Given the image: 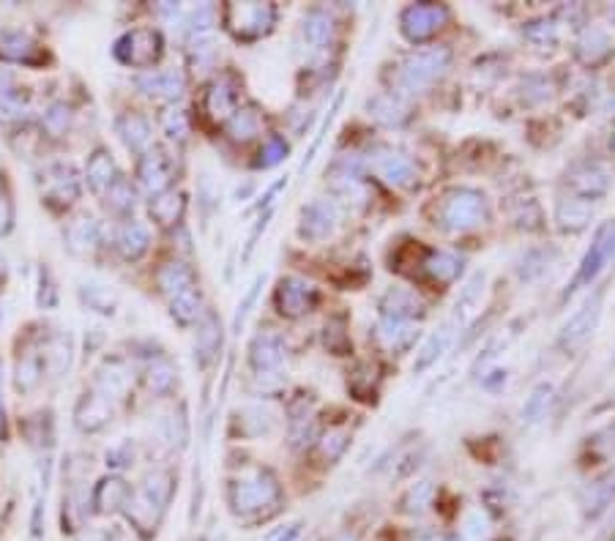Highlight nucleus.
<instances>
[{
	"instance_id": "9b49d317",
	"label": "nucleus",
	"mask_w": 615,
	"mask_h": 541,
	"mask_svg": "<svg viewBox=\"0 0 615 541\" xmlns=\"http://www.w3.org/2000/svg\"><path fill=\"white\" fill-rule=\"evenodd\" d=\"M287 359V347L284 339L274 331H263L257 334L249 344V361L254 367L257 375H266V372H276Z\"/></svg>"
},
{
	"instance_id": "5fc2aeb1",
	"label": "nucleus",
	"mask_w": 615,
	"mask_h": 541,
	"mask_svg": "<svg viewBox=\"0 0 615 541\" xmlns=\"http://www.w3.org/2000/svg\"><path fill=\"white\" fill-rule=\"evenodd\" d=\"M347 440H350V435H347L345 429H334V432H329V435H323V440H320V454L326 457L329 462L339 460V457L345 454V449H347Z\"/></svg>"
},
{
	"instance_id": "4c0bfd02",
	"label": "nucleus",
	"mask_w": 615,
	"mask_h": 541,
	"mask_svg": "<svg viewBox=\"0 0 615 541\" xmlns=\"http://www.w3.org/2000/svg\"><path fill=\"white\" fill-rule=\"evenodd\" d=\"M170 314L175 317V321L181 326H191V323H198L200 321V314H203V301H200V293L198 288L178 296L170 301Z\"/></svg>"
},
{
	"instance_id": "c03bdc74",
	"label": "nucleus",
	"mask_w": 615,
	"mask_h": 541,
	"mask_svg": "<svg viewBox=\"0 0 615 541\" xmlns=\"http://www.w3.org/2000/svg\"><path fill=\"white\" fill-rule=\"evenodd\" d=\"M523 34L536 47H553L558 42V25L553 19H533L523 27Z\"/></svg>"
},
{
	"instance_id": "f3484780",
	"label": "nucleus",
	"mask_w": 615,
	"mask_h": 541,
	"mask_svg": "<svg viewBox=\"0 0 615 541\" xmlns=\"http://www.w3.org/2000/svg\"><path fill=\"white\" fill-rule=\"evenodd\" d=\"M170 495H173V475L165 470H156L145 479V484L135 500V508H143V512H148V517L153 520L159 512H165V506L170 503Z\"/></svg>"
},
{
	"instance_id": "1a4fd4ad",
	"label": "nucleus",
	"mask_w": 615,
	"mask_h": 541,
	"mask_svg": "<svg viewBox=\"0 0 615 541\" xmlns=\"http://www.w3.org/2000/svg\"><path fill=\"white\" fill-rule=\"evenodd\" d=\"M339 225V208L331 200H315L304 205L301 221H299V236L304 241H326Z\"/></svg>"
},
{
	"instance_id": "20e7f679",
	"label": "nucleus",
	"mask_w": 615,
	"mask_h": 541,
	"mask_svg": "<svg viewBox=\"0 0 615 541\" xmlns=\"http://www.w3.org/2000/svg\"><path fill=\"white\" fill-rule=\"evenodd\" d=\"M451 63V50L448 47H427V50H416L405 58L397 85L405 93H416L424 90L427 85H432L438 77L446 74Z\"/></svg>"
},
{
	"instance_id": "bb28decb",
	"label": "nucleus",
	"mask_w": 615,
	"mask_h": 541,
	"mask_svg": "<svg viewBox=\"0 0 615 541\" xmlns=\"http://www.w3.org/2000/svg\"><path fill=\"white\" fill-rule=\"evenodd\" d=\"M102 238V228L93 216H80L66 228V246L74 254H88Z\"/></svg>"
},
{
	"instance_id": "c85d7f7f",
	"label": "nucleus",
	"mask_w": 615,
	"mask_h": 541,
	"mask_svg": "<svg viewBox=\"0 0 615 541\" xmlns=\"http://www.w3.org/2000/svg\"><path fill=\"white\" fill-rule=\"evenodd\" d=\"M85 181L88 186L93 189V192H107V189L118 181V170H115V162L113 156L99 148L93 151V156L88 158V167H85Z\"/></svg>"
},
{
	"instance_id": "6e6552de",
	"label": "nucleus",
	"mask_w": 615,
	"mask_h": 541,
	"mask_svg": "<svg viewBox=\"0 0 615 541\" xmlns=\"http://www.w3.org/2000/svg\"><path fill=\"white\" fill-rule=\"evenodd\" d=\"M274 304L276 312L296 321V317H304L307 312H312L317 306V288L309 284L307 279L299 276H284L276 284V293H274Z\"/></svg>"
},
{
	"instance_id": "5701e85b",
	"label": "nucleus",
	"mask_w": 615,
	"mask_h": 541,
	"mask_svg": "<svg viewBox=\"0 0 615 541\" xmlns=\"http://www.w3.org/2000/svg\"><path fill=\"white\" fill-rule=\"evenodd\" d=\"M0 55L17 60V63H39L42 50L34 42V36L25 34V30H6L0 34Z\"/></svg>"
},
{
	"instance_id": "dca6fc26",
	"label": "nucleus",
	"mask_w": 615,
	"mask_h": 541,
	"mask_svg": "<svg viewBox=\"0 0 615 541\" xmlns=\"http://www.w3.org/2000/svg\"><path fill=\"white\" fill-rule=\"evenodd\" d=\"M137 88L145 93V97L153 99H167L175 102L183 97L186 90V77L178 69H167V72H145L137 77Z\"/></svg>"
},
{
	"instance_id": "412c9836",
	"label": "nucleus",
	"mask_w": 615,
	"mask_h": 541,
	"mask_svg": "<svg viewBox=\"0 0 615 541\" xmlns=\"http://www.w3.org/2000/svg\"><path fill=\"white\" fill-rule=\"evenodd\" d=\"M156 282H159V290L165 296H170V301L198 288V284H194V271L186 263H178V260L161 266L156 271Z\"/></svg>"
},
{
	"instance_id": "6e6d98bb",
	"label": "nucleus",
	"mask_w": 615,
	"mask_h": 541,
	"mask_svg": "<svg viewBox=\"0 0 615 541\" xmlns=\"http://www.w3.org/2000/svg\"><path fill=\"white\" fill-rule=\"evenodd\" d=\"M214 17H216V9L214 6H198L194 9L191 14H189V19H186V30H189V36H203L206 30H211V25H214Z\"/></svg>"
},
{
	"instance_id": "4468645a",
	"label": "nucleus",
	"mask_w": 615,
	"mask_h": 541,
	"mask_svg": "<svg viewBox=\"0 0 615 541\" xmlns=\"http://www.w3.org/2000/svg\"><path fill=\"white\" fill-rule=\"evenodd\" d=\"M378 306H380V314L388 317V321H408V323H413L416 317L424 314V301L418 298L413 290H408V288H388L380 296Z\"/></svg>"
},
{
	"instance_id": "7c9ffc66",
	"label": "nucleus",
	"mask_w": 615,
	"mask_h": 541,
	"mask_svg": "<svg viewBox=\"0 0 615 541\" xmlns=\"http://www.w3.org/2000/svg\"><path fill=\"white\" fill-rule=\"evenodd\" d=\"M126 500H128V487L123 479H118V475H107V479H102L93 490V506L99 514L115 512V508L126 506Z\"/></svg>"
},
{
	"instance_id": "680f3d73",
	"label": "nucleus",
	"mask_w": 615,
	"mask_h": 541,
	"mask_svg": "<svg viewBox=\"0 0 615 541\" xmlns=\"http://www.w3.org/2000/svg\"><path fill=\"white\" fill-rule=\"evenodd\" d=\"M214 58V44L211 42H194V50H191V60L198 63V66H206V63Z\"/></svg>"
},
{
	"instance_id": "a211bd4d",
	"label": "nucleus",
	"mask_w": 615,
	"mask_h": 541,
	"mask_svg": "<svg viewBox=\"0 0 615 541\" xmlns=\"http://www.w3.org/2000/svg\"><path fill=\"white\" fill-rule=\"evenodd\" d=\"M110 419H113V405L99 391L82 394V399L74 407V424L82 432H99L110 424Z\"/></svg>"
},
{
	"instance_id": "423d86ee",
	"label": "nucleus",
	"mask_w": 615,
	"mask_h": 541,
	"mask_svg": "<svg viewBox=\"0 0 615 541\" xmlns=\"http://www.w3.org/2000/svg\"><path fill=\"white\" fill-rule=\"evenodd\" d=\"M448 22V9L440 4H413L400 14L402 36L413 44H424Z\"/></svg>"
},
{
	"instance_id": "79ce46f5",
	"label": "nucleus",
	"mask_w": 615,
	"mask_h": 541,
	"mask_svg": "<svg viewBox=\"0 0 615 541\" xmlns=\"http://www.w3.org/2000/svg\"><path fill=\"white\" fill-rule=\"evenodd\" d=\"M481 290H484V274H476V276L465 284V290H463V296H460V301H457V306H455V321H457L460 326L471 317L473 306H476L479 298H481Z\"/></svg>"
},
{
	"instance_id": "ea45409f",
	"label": "nucleus",
	"mask_w": 615,
	"mask_h": 541,
	"mask_svg": "<svg viewBox=\"0 0 615 541\" xmlns=\"http://www.w3.org/2000/svg\"><path fill=\"white\" fill-rule=\"evenodd\" d=\"M370 115L385 126H400L405 120V104L397 97H375L370 102Z\"/></svg>"
},
{
	"instance_id": "774afa93",
	"label": "nucleus",
	"mask_w": 615,
	"mask_h": 541,
	"mask_svg": "<svg viewBox=\"0 0 615 541\" xmlns=\"http://www.w3.org/2000/svg\"><path fill=\"white\" fill-rule=\"evenodd\" d=\"M610 148L615 151V132H612V137H610Z\"/></svg>"
},
{
	"instance_id": "37998d69",
	"label": "nucleus",
	"mask_w": 615,
	"mask_h": 541,
	"mask_svg": "<svg viewBox=\"0 0 615 541\" xmlns=\"http://www.w3.org/2000/svg\"><path fill=\"white\" fill-rule=\"evenodd\" d=\"M107 205L118 213H126V211H132L135 203H137V192H135V186L128 183L126 178H118L110 189H107Z\"/></svg>"
},
{
	"instance_id": "58836bf2",
	"label": "nucleus",
	"mask_w": 615,
	"mask_h": 541,
	"mask_svg": "<svg viewBox=\"0 0 615 541\" xmlns=\"http://www.w3.org/2000/svg\"><path fill=\"white\" fill-rule=\"evenodd\" d=\"M222 344V326L214 314H208L206 321L200 323V331H198V344H194V350H198L200 361H211L214 353L219 350Z\"/></svg>"
},
{
	"instance_id": "39448f33",
	"label": "nucleus",
	"mask_w": 615,
	"mask_h": 541,
	"mask_svg": "<svg viewBox=\"0 0 615 541\" xmlns=\"http://www.w3.org/2000/svg\"><path fill=\"white\" fill-rule=\"evenodd\" d=\"M161 52H165V42H161V34L156 27L128 30V34H123L113 47L115 60L132 69H151L161 58Z\"/></svg>"
},
{
	"instance_id": "4be33fe9",
	"label": "nucleus",
	"mask_w": 615,
	"mask_h": 541,
	"mask_svg": "<svg viewBox=\"0 0 615 541\" xmlns=\"http://www.w3.org/2000/svg\"><path fill=\"white\" fill-rule=\"evenodd\" d=\"M463 258H457V254L451 251H427L424 260H422V268L424 274L430 276V282L435 284H451L457 282L460 274H463Z\"/></svg>"
},
{
	"instance_id": "f8f14e48",
	"label": "nucleus",
	"mask_w": 615,
	"mask_h": 541,
	"mask_svg": "<svg viewBox=\"0 0 615 541\" xmlns=\"http://www.w3.org/2000/svg\"><path fill=\"white\" fill-rule=\"evenodd\" d=\"M599 306H602V301H599V296H596L594 301L582 304V309H580L577 314L569 317V323L561 328V336H558V344H561L564 350H577L582 342H586V339L594 334V328H596V323H599V312H602Z\"/></svg>"
},
{
	"instance_id": "aec40b11",
	"label": "nucleus",
	"mask_w": 615,
	"mask_h": 541,
	"mask_svg": "<svg viewBox=\"0 0 615 541\" xmlns=\"http://www.w3.org/2000/svg\"><path fill=\"white\" fill-rule=\"evenodd\" d=\"M418 336V328L408 321H388V317H383V321L375 326V342L388 350V353H405V350L416 342Z\"/></svg>"
},
{
	"instance_id": "f03ea898",
	"label": "nucleus",
	"mask_w": 615,
	"mask_h": 541,
	"mask_svg": "<svg viewBox=\"0 0 615 541\" xmlns=\"http://www.w3.org/2000/svg\"><path fill=\"white\" fill-rule=\"evenodd\" d=\"M282 490L279 482L274 479L271 470H252L241 479H236L228 490V500L238 517H249L263 512V508L274 506L279 500Z\"/></svg>"
},
{
	"instance_id": "ddd939ff",
	"label": "nucleus",
	"mask_w": 615,
	"mask_h": 541,
	"mask_svg": "<svg viewBox=\"0 0 615 541\" xmlns=\"http://www.w3.org/2000/svg\"><path fill=\"white\" fill-rule=\"evenodd\" d=\"M137 178H140V186L145 189V192H148L151 197H156V195H161V192H167L170 178H173V165H170L167 153L148 151V153L140 158V165H137Z\"/></svg>"
},
{
	"instance_id": "f257e3e1",
	"label": "nucleus",
	"mask_w": 615,
	"mask_h": 541,
	"mask_svg": "<svg viewBox=\"0 0 615 541\" xmlns=\"http://www.w3.org/2000/svg\"><path fill=\"white\" fill-rule=\"evenodd\" d=\"M490 219V203L479 189H448L435 205V225L448 233L473 230Z\"/></svg>"
},
{
	"instance_id": "473e14b6",
	"label": "nucleus",
	"mask_w": 615,
	"mask_h": 541,
	"mask_svg": "<svg viewBox=\"0 0 615 541\" xmlns=\"http://www.w3.org/2000/svg\"><path fill=\"white\" fill-rule=\"evenodd\" d=\"M151 246V233L148 228L143 225V221H126V225L118 230V249L126 260H137L143 258V254L148 251Z\"/></svg>"
},
{
	"instance_id": "6ab92c4d",
	"label": "nucleus",
	"mask_w": 615,
	"mask_h": 541,
	"mask_svg": "<svg viewBox=\"0 0 615 541\" xmlns=\"http://www.w3.org/2000/svg\"><path fill=\"white\" fill-rule=\"evenodd\" d=\"M44 195L60 205H69L80 197V175L72 165H52L44 173Z\"/></svg>"
},
{
	"instance_id": "e433bc0d",
	"label": "nucleus",
	"mask_w": 615,
	"mask_h": 541,
	"mask_svg": "<svg viewBox=\"0 0 615 541\" xmlns=\"http://www.w3.org/2000/svg\"><path fill=\"white\" fill-rule=\"evenodd\" d=\"M612 500H615V473H610V475H604V479H599L596 484H591L582 506H586V514L596 517V514L604 512Z\"/></svg>"
},
{
	"instance_id": "603ef678",
	"label": "nucleus",
	"mask_w": 615,
	"mask_h": 541,
	"mask_svg": "<svg viewBox=\"0 0 615 541\" xmlns=\"http://www.w3.org/2000/svg\"><path fill=\"white\" fill-rule=\"evenodd\" d=\"M432 503V484L430 482H422V484H416L410 487V492L405 495L402 506H405V512L410 514H422L427 512V506Z\"/></svg>"
},
{
	"instance_id": "a878e982",
	"label": "nucleus",
	"mask_w": 615,
	"mask_h": 541,
	"mask_svg": "<svg viewBox=\"0 0 615 541\" xmlns=\"http://www.w3.org/2000/svg\"><path fill=\"white\" fill-rule=\"evenodd\" d=\"M115 129L128 151H145L151 145V123L140 112H126L118 118Z\"/></svg>"
},
{
	"instance_id": "9d476101",
	"label": "nucleus",
	"mask_w": 615,
	"mask_h": 541,
	"mask_svg": "<svg viewBox=\"0 0 615 541\" xmlns=\"http://www.w3.org/2000/svg\"><path fill=\"white\" fill-rule=\"evenodd\" d=\"M238 102V85L230 74H222L216 77L208 90H206V97H203V110L211 120H230L233 112L238 110L236 107Z\"/></svg>"
},
{
	"instance_id": "b1692460",
	"label": "nucleus",
	"mask_w": 615,
	"mask_h": 541,
	"mask_svg": "<svg viewBox=\"0 0 615 541\" xmlns=\"http://www.w3.org/2000/svg\"><path fill=\"white\" fill-rule=\"evenodd\" d=\"M569 186L574 189V195L580 200H594V197H602L607 192L610 178L599 165H586V167H580V170L572 173Z\"/></svg>"
},
{
	"instance_id": "c756f323",
	"label": "nucleus",
	"mask_w": 615,
	"mask_h": 541,
	"mask_svg": "<svg viewBox=\"0 0 615 541\" xmlns=\"http://www.w3.org/2000/svg\"><path fill=\"white\" fill-rule=\"evenodd\" d=\"M183 208H186V200H183L181 192H175V189H167V192L156 195L151 200V205H148L153 221H156V225H161V228L178 225L181 216H183Z\"/></svg>"
},
{
	"instance_id": "de8ad7c7",
	"label": "nucleus",
	"mask_w": 615,
	"mask_h": 541,
	"mask_svg": "<svg viewBox=\"0 0 615 541\" xmlns=\"http://www.w3.org/2000/svg\"><path fill=\"white\" fill-rule=\"evenodd\" d=\"M82 301L88 304V309L99 312V314H113L115 312V298H113V293L107 288H102V284H85Z\"/></svg>"
},
{
	"instance_id": "72a5a7b5",
	"label": "nucleus",
	"mask_w": 615,
	"mask_h": 541,
	"mask_svg": "<svg viewBox=\"0 0 615 541\" xmlns=\"http://www.w3.org/2000/svg\"><path fill=\"white\" fill-rule=\"evenodd\" d=\"M301 34H304V42L312 47V50H323L329 42H331V34H334V19L329 12L323 9H315L304 17V25H301Z\"/></svg>"
},
{
	"instance_id": "2eb2a0df",
	"label": "nucleus",
	"mask_w": 615,
	"mask_h": 541,
	"mask_svg": "<svg viewBox=\"0 0 615 541\" xmlns=\"http://www.w3.org/2000/svg\"><path fill=\"white\" fill-rule=\"evenodd\" d=\"M375 173L397 189H410L418 181V170L413 165V158H408L405 153L397 151H383L375 158Z\"/></svg>"
},
{
	"instance_id": "13d9d810",
	"label": "nucleus",
	"mask_w": 615,
	"mask_h": 541,
	"mask_svg": "<svg viewBox=\"0 0 615 541\" xmlns=\"http://www.w3.org/2000/svg\"><path fill=\"white\" fill-rule=\"evenodd\" d=\"M105 460H107V468H126V465H132V460H135V445L128 443V440H123V443L113 445Z\"/></svg>"
},
{
	"instance_id": "c9c22d12",
	"label": "nucleus",
	"mask_w": 615,
	"mask_h": 541,
	"mask_svg": "<svg viewBox=\"0 0 615 541\" xmlns=\"http://www.w3.org/2000/svg\"><path fill=\"white\" fill-rule=\"evenodd\" d=\"M128 383H132V375H128V367L123 361H107L105 369L96 375V389H99L102 397H121Z\"/></svg>"
},
{
	"instance_id": "49530a36",
	"label": "nucleus",
	"mask_w": 615,
	"mask_h": 541,
	"mask_svg": "<svg viewBox=\"0 0 615 541\" xmlns=\"http://www.w3.org/2000/svg\"><path fill=\"white\" fill-rule=\"evenodd\" d=\"M161 129H165V135L170 140H178L183 143L191 132V123H189V115L178 107H170L165 115H161Z\"/></svg>"
},
{
	"instance_id": "7ed1b4c3",
	"label": "nucleus",
	"mask_w": 615,
	"mask_h": 541,
	"mask_svg": "<svg viewBox=\"0 0 615 541\" xmlns=\"http://www.w3.org/2000/svg\"><path fill=\"white\" fill-rule=\"evenodd\" d=\"M224 27L238 42H257L269 36L276 25L274 4H228L222 9Z\"/></svg>"
},
{
	"instance_id": "052dcab7",
	"label": "nucleus",
	"mask_w": 615,
	"mask_h": 541,
	"mask_svg": "<svg viewBox=\"0 0 615 541\" xmlns=\"http://www.w3.org/2000/svg\"><path fill=\"white\" fill-rule=\"evenodd\" d=\"M261 284H263V276H257V282L252 284V290L246 293L244 304H241V306H238V312H236V321H233V326H236V328H241L244 317H246V312H249V306H252V301H254V296H257V288H261Z\"/></svg>"
},
{
	"instance_id": "e2e57ef3",
	"label": "nucleus",
	"mask_w": 615,
	"mask_h": 541,
	"mask_svg": "<svg viewBox=\"0 0 615 541\" xmlns=\"http://www.w3.org/2000/svg\"><path fill=\"white\" fill-rule=\"evenodd\" d=\"M14 225V208L6 197H0V236H6Z\"/></svg>"
},
{
	"instance_id": "0e129e2a",
	"label": "nucleus",
	"mask_w": 615,
	"mask_h": 541,
	"mask_svg": "<svg viewBox=\"0 0 615 541\" xmlns=\"http://www.w3.org/2000/svg\"><path fill=\"white\" fill-rule=\"evenodd\" d=\"M77 541H110V533H105V530H88Z\"/></svg>"
},
{
	"instance_id": "338daca9",
	"label": "nucleus",
	"mask_w": 615,
	"mask_h": 541,
	"mask_svg": "<svg viewBox=\"0 0 615 541\" xmlns=\"http://www.w3.org/2000/svg\"><path fill=\"white\" fill-rule=\"evenodd\" d=\"M0 421H4V399H0Z\"/></svg>"
},
{
	"instance_id": "f704fd0d",
	"label": "nucleus",
	"mask_w": 615,
	"mask_h": 541,
	"mask_svg": "<svg viewBox=\"0 0 615 541\" xmlns=\"http://www.w3.org/2000/svg\"><path fill=\"white\" fill-rule=\"evenodd\" d=\"M228 132L236 143H249L263 132V115L257 107H238L228 120Z\"/></svg>"
},
{
	"instance_id": "393cba45",
	"label": "nucleus",
	"mask_w": 615,
	"mask_h": 541,
	"mask_svg": "<svg viewBox=\"0 0 615 541\" xmlns=\"http://www.w3.org/2000/svg\"><path fill=\"white\" fill-rule=\"evenodd\" d=\"M610 52H612L610 39H607L604 30H599V27H588L586 34L577 39V44H574L577 60L586 63V66H599L602 60L610 58Z\"/></svg>"
},
{
	"instance_id": "bf43d9fd",
	"label": "nucleus",
	"mask_w": 615,
	"mask_h": 541,
	"mask_svg": "<svg viewBox=\"0 0 615 541\" xmlns=\"http://www.w3.org/2000/svg\"><path fill=\"white\" fill-rule=\"evenodd\" d=\"M14 97H19L17 85H14V74L9 69H0V104L14 99Z\"/></svg>"
},
{
	"instance_id": "09e8293b",
	"label": "nucleus",
	"mask_w": 615,
	"mask_h": 541,
	"mask_svg": "<svg viewBox=\"0 0 615 541\" xmlns=\"http://www.w3.org/2000/svg\"><path fill=\"white\" fill-rule=\"evenodd\" d=\"M372 369H375L372 364H362V367H355V372L350 375V391L359 399H372V394L378 389V372L372 377H367Z\"/></svg>"
},
{
	"instance_id": "a19ab883",
	"label": "nucleus",
	"mask_w": 615,
	"mask_h": 541,
	"mask_svg": "<svg viewBox=\"0 0 615 541\" xmlns=\"http://www.w3.org/2000/svg\"><path fill=\"white\" fill-rule=\"evenodd\" d=\"M549 399H553V386H549V383H539V386L531 391V397H528V402H525V407H523V421H525V424L541 421L544 413H547Z\"/></svg>"
},
{
	"instance_id": "2f4dec72",
	"label": "nucleus",
	"mask_w": 615,
	"mask_h": 541,
	"mask_svg": "<svg viewBox=\"0 0 615 541\" xmlns=\"http://www.w3.org/2000/svg\"><path fill=\"white\" fill-rule=\"evenodd\" d=\"M556 219H558V225L561 230H569V233H580V230H586L591 225V219H594V208L586 203V200H580V197H566L558 203L556 208Z\"/></svg>"
},
{
	"instance_id": "864d4df0",
	"label": "nucleus",
	"mask_w": 615,
	"mask_h": 541,
	"mask_svg": "<svg viewBox=\"0 0 615 541\" xmlns=\"http://www.w3.org/2000/svg\"><path fill=\"white\" fill-rule=\"evenodd\" d=\"M282 158H287V143L276 135H271L263 148H261V158H257V167H276Z\"/></svg>"
},
{
	"instance_id": "a18cd8bd",
	"label": "nucleus",
	"mask_w": 615,
	"mask_h": 541,
	"mask_svg": "<svg viewBox=\"0 0 615 541\" xmlns=\"http://www.w3.org/2000/svg\"><path fill=\"white\" fill-rule=\"evenodd\" d=\"M42 126H44V132L50 135V137H63L69 132V126H72V110L66 107V104H52L47 112H44V118H42Z\"/></svg>"
},
{
	"instance_id": "0eeeda50",
	"label": "nucleus",
	"mask_w": 615,
	"mask_h": 541,
	"mask_svg": "<svg viewBox=\"0 0 615 541\" xmlns=\"http://www.w3.org/2000/svg\"><path fill=\"white\" fill-rule=\"evenodd\" d=\"M612 254H615V225H602L596 230V238H594L591 249L586 251V258H582L566 296H572L580 288H591V282L602 274V268L610 263Z\"/></svg>"
},
{
	"instance_id": "4d7b16f0",
	"label": "nucleus",
	"mask_w": 615,
	"mask_h": 541,
	"mask_svg": "<svg viewBox=\"0 0 615 541\" xmlns=\"http://www.w3.org/2000/svg\"><path fill=\"white\" fill-rule=\"evenodd\" d=\"M331 331V336H326V344L334 350L337 356H345L347 350H350V339H347V334H345V321H334V323H329L326 326V334Z\"/></svg>"
},
{
	"instance_id": "8fccbe9b",
	"label": "nucleus",
	"mask_w": 615,
	"mask_h": 541,
	"mask_svg": "<svg viewBox=\"0 0 615 541\" xmlns=\"http://www.w3.org/2000/svg\"><path fill=\"white\" fill-rule=\"evenodd\" d=\"M42 380V361L36 356H25L17 364V389L30 391Z\"/></svg>"
},
{
	"instance_id": "3c124183",
	"label": "nucleus",
	"mask_w": 615,
	"mask_h": 541,
	"mask_svg": "<svg viewBox=\"0 0 615 541\" xmlns=\"http://www.w3.org/2000/svg\"><path fill=\"white\" fill-rule=\"evenodd\" d=\"M148 386H151V391H153V394H165V391H170V389L175 386V369H173L167 361L153 364V367H151V372H148Z\"/></svg>"
},
{
	"instance_id": "69168bd1",
	"label": "nucleus",
	"mask_w": 615,
	"mask_h": 541,
	"mask_svg": "<svg viewBox=\"0 0 615 541\" xmlns=\"http://www.w3.org/2000/svg\"><path fill=\"white\" fill-rule=\"evenodd\" d=\"M432 541H460L457 536H443V538H432Z\"/></svg>"
},
{
	"instance_id": "cd10ccee",
	"label": "nucleus",
	"mask_w": 615,
	"mask_h": 541,
	"mask_svg": "<svg viewBox=\"0 0 615 541\" xmlns=\"http://www.w3.org/2000/svg\"><path fill=\"white\" fill-rule=\"evenodd\" d=\"M460 323L455 321V317H451L448 323H443L427 342H424V347L418 350V359H416V372H424V369H430L446 350H448V344H451V339H455V328H457Z\"/></svg>"
}]
</instances>
